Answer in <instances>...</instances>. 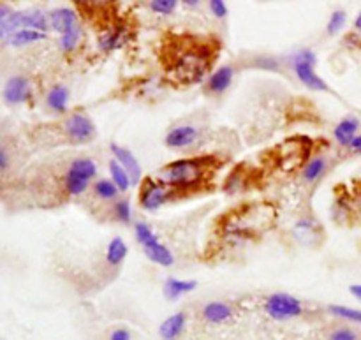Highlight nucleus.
<instances>
[{
    "instance_id": "obj_1",
    "label": "nucleus",
    "mask_w": 361,
    "mask_h": 340,
    "mask_svg": "<svg viewBox=\"0 0 361 340\" xmlns=\"http://www.w3.org/2000/svg\"><path fill=\"white\" fill-rule=\"evenodd\" d=\"M214 59L215 53H212L210 44L196 41L194 37H180L168 46L164 63L168 73L180 83H196L203 80Z\"/></svg>"
},
{
    "instance_id": "obj_2",
    "label": "nucleus",
    "mask_w": 361,
    "mask_h": 340,
    "mask_svg": "<svg viewBox=\"0 0 361 340\" xmlns=\"http://www.w3.org/2000/svg\"><path fill=\"white\" fill-rule=\"evenodd\" d=\"M49 27H51L49 16L42 14L41 11H11L7 6H0V37L4 41L21 28H30V30H39L46 34Z\"/></svg>"
},
{
    "instance_id": "obj_3",
    "label": "nucleus",
    "mask_w": 361,
    "mask_h": 340,
    "mask_svg": "<svg viewBox=\"0 0 361 340\" xmlns=\"http://www.w3.org/2000/svg\"><path fill=\"white\" fill-rule=\"evenodd\" d=\"M201 173H203V169H201V164L197 161H178L171 162L164 169H161L159 176L168 186L187 187L196 183L200 180Z\"/></svg>"
},
{
    "instance_id": "obj_4",
    "label": "nucleus",
    "mask_w": 361,
    "mask_h": 340,
    "mask_svg": "<svg viewBox=\"0 0 361 340\" xmlns=\"http://www.w3.org/2000/svg\"><path fill=\"white\" fill-rule=\"evenodd\" d=\"M97 173V166L92 159H76L66 175V189L71 196H80L87 190L88 183Z\"/></svg>"
},
{
    "instance_id": "obj_5",
    "label": "nucleus",
    "mask_w": 361,
    "mask_h": 340,
    "mask_svg": "<svg viewBox=\"0 0 361 340\" xmlns=\"http://www.w3.org/2000/svg\"><path fill=\"white\" fill-rule=\"evenodd\" d=\"M267 314L275 321H288L302 314L303 305L298 298L286 293H275L267 300Z\"/></svg>"
},
{
    "instance_id": "obj_6",
    "label": "nucleus",
    "mask_w": 361,
    "mask_h": 340,
    "mask_svg": "<svg viewBox=\"0 0 361 340\" xmlns=\"http://www.w3.org/2000/svg\"><path fill=\"white\" fill-rule=\"evenodd\" d=\"M314 66H316V55L310 49H303L296 55L295 71L300 81L312 90H328V85L317 76Z\"/></svg>"
},
{
    "instance_id": "obj_7",
    "label": "nucleus",
    "mask_w": 361,
    "mask_h": 340,
    "mask_svg": "<svg viewBox=\"0 0 361 340\" xmlns=\"http://www.w3.org/2000/svg\"><path fill=\"white\" fill-rule=\"evenodd\" d=\"M66 133L69 134V138L78 143H85V141H90L95 134V126L92 123V120L87 115H76L71 116L66 123Z\"/></svg>"
},
{
    "instance_id": "obj_8",
    "label": "nucleus",
    "mask_w": 361,
    "mask_h": 340,
    "mask_svg": "<svg viewBox=\"0 0 361 340\" xmlns=\"http://www.w3.org/2000/svg\"><path fill=\"white\" fill-rule=\"evenodd\" d=\"M166 198H168V193L162 186L159 183H154L152 180H147L145 186L141 187V193H140V201L143 205L145 210L148 212H154L157 210L161 205H164Z\"/></svg>"
},
{
    "instance_id": "obj_9",
    "label": "nucleus",
    "mask_w": 361,
    "mask_h": 340,
    "mask_svg": "<svg viewBox=\"0 0 361 340\" xmlns=\"http://www.w3.org/2000/svg\"><path fill=\"white\" fill-rule=\"evenodd\" d=\"M30 97V87L23 76H13L7 80L6 88H4V99L9 104H21Z\"/></svg>"
},
{
    "instance_id": "obj_10",
    "label": "nucleus",
    "mask_w": 361,
    "mask_h": 340,
    "mask_svg": "<svg viewBox=\"0 0 361 340\" xmlns=\"http://www.w3.org/2000/svg\"><path fill=\"white\" fill-rule=\"evenodd\" d=\"M111 152L115 154V159L120 162V166L126 169L127 175L130 176V182H133V186H137L141 180V168H140V164H137V159L133 155V152L127 150V148L118 147V145H115V143L111 145Z\"/></svg>"
},
{
    "instance_id": "obj_11",
    "label": "nucleus",
    "mask_w": 361,
    "mask_h": 340,
    "mask_svg": "<svg viewBox=\"0 0 361 340\" xmlns=\"http://www.w3.org/2000/svg\"><path fill=\"white\" fill-rule=\"evenodd\" d=\"M197 138V129L192 126H180L166 134V145L173 148H183L194 143Z\"/></svg>"
},
{
    "instance_id": "obj_12",
    "label": "nucleus",
    "mask_w": 361,
    "mask_h": 340,
    "mask_svg": "<svg viewBox=\"0 0 361 340\" xmlns=\"http://www.w3.org/2000/svg\"><path fill=\"white\" fill-rule=\"evenodd\" d=\"M187 323V314L185 312H176L169 316L164 323L159 328V335L162 340H176L185 330Z\"/></svg>"
},
{
    "instance_id": "obj_13",
    "label": "nucleus",
    "mask_w": 361,
    "mask_h": 340,
    "mask_svg": "<svg viewBox=\"0 0 361 340\" xmlns=\"http://www.w3.org/2000/svg\"><path fill=\"white\" fill-rule=\"evenodd\" d=\"M49 25H51L53 30H56L59 34H66L71 28L78 27L76 25V14L73 13L67 7H60V9H55L49 13Z\"/></svg>"
},
{
    "instance_id": "obj_14",
    "label": "nucleus",
    "mask_w": 361,
    "mask_h": 340,
    "mask_svg": "<svg viewBox=\"0 0 361 340\" xmlns=\"http://www.w3.org/2000/svg\"><path fill=\"white\" fill-rule=\"evenodd\" d=\"M203 317L208 321V323L221 324V323H226V321L231 320L233 310H231V307L226 305V303H222V302H210L204 305Z\"/></svg>"
},
{
    "instance_id": "obj_15",
    "label": "nucleus",
    "mask_w": 361,
    "mask_h": 340,
    "mask_svg": "<svg viewBox=\"0 0 361 340\" xmlns=\"http://www.w3.org/2000/svg\"><path fill=\"white\" fill-rule=\"evenodd\" d=\"M360 129V120L356 116H348V119L342 120L337 127H335V138L338 140V143L349 145L353 143V140L356 138V130Z\"/></svg>"
},
{
    "instance_id": "obj_16",
    "label": "nucleus",
    "mask_w": 361,
    "mask_h": 340,
    "mask_svg": "<svg viewBox=\"0 0 361 340\" xmlns=\"http://www.w3.org/2000/svg\"><path fill=\"white\" fill-rule=\"evenodd\" d=\"M197 288L196 281H180V279H168L164 286V295L168 300H176L182 295L194 291Z\"/></svg>"
},
{
    "instance_id": "obj_17",
    "label": "nucleus",
    "mask_w": 361,
    "mask_h": 340,
    "mask_svg": "<svg viewBox=\"0 0 361 340\" xmlns=\"http://www.w3.org/2000/svg\"><path fill=\"white\" fill-rule=\"evenodd\" d=\"M233 76H235L233 67L229 66L221 67V69L215 71V73L210 76V80H208V88H210L212 92L221 94V92H224L226 88H229V85H231L233 81Z\"/></svg>"
},
{
    "instance_id": "obj_18",
    "label": "nucleus",
    "mask_w": 361,
    "mask_h": 340,
    "mask_svg": "<svg viewBox=\"0 0 361 340\" xmlns=\"http://www.w3.org/2000/svg\"><path fill=\"white\" fill-rule=\"evenodd\" d=\"M42 39H46L44 32L30 30V28H21V30L11 34L9 37L6 39V42L11 46H16V48H21V46H27V44H32V42L42 41Z\"/></svg>"
},
{
    "instance_id": "obj_19",
    "label": "nucleus",
    "mask_w": 361,
    "mask_h": 340,
    "mask_svg": "<svg viewBox=\"0 0 361 340\" xmlns=\"http://www.w3.org/2000/svg\"><path fill=\"white\" fill-rule=\"evenodd\" d=\"M46 102H48V106L53 109V111L56 113L66 111L67 102H69V90H67L66 87H62V85L53 87L51 90H49L48 97H46Z\"/></svg>"
},
{
    "instance_id": "obj_20",
    "label": "nucleus",
    "mask_w": 361,
    "mask_h": 340,
    "mask_svg": "<svg viewBox=\"0 0 361 340\" xmlns=\"http://www.w3.org/2000/svg\"><path fill=\"white\" fill-rule=\"evenodd\" d=\"M127 256V245L123 243V240L120 236L113 238L109 242L108 250H106V260L109 265H120Z\"/></svg>"
},
{
    "instance_id": "obj_21",
    "label": "nucleus",
    "mask_w": 361,
    "mask_h": 340,
    "mask_svg": "<svg viewBox=\"0 0 361 340\" xmlns=\"http://www.w3.org/2000/svg\"><path fill=\"white\" fill-rule=\"evenodd\" d=\"M145 254L148 256V260L161 265V267H171L173 261H175L173 260V254L169 253V249H166L162 243H157V245L154 247H148V249H145Z\"/></svg>"
},
{
    "instance_id": "obj_22",
    "label": "nucleus",
    "mask_w": 361,
    "mask_h": 340,
    "mask_svg": "<svg viewBox=\"0 0 361 340\" xmlns=\"http://www.w3.org/2000/svg\"><path fill=\"white\" fill-rule=\"evenodd\" d=\"M109 173H111V178H113V182H115V186L118 187L120 190H123V193H126V190L133 186V182H130V176L127 175V171L122 168V166H120V162L116 161V159L109 161Z\"/></svg>"
},
{
    "instance_id": "obj_23",
    "label": "nucleus",
    "mask_w": 361,
    "mask_h": 340,
    "mask_svg": "<svg viewBox=\"0 0 361 340\" xmlns=\"http://www.w3.org/2000/svg\"><path fill=\"white\" fill-rule=\"evenodd\" d=\"M134 231H136V238L137 242L143 245V249H148V247H154L157 245V243H161V240L155 236V233L152 231L150 226H148L147 222H137Z\"/></svg>"
},
{
    "instance_id": "obj_24",
    "label": "nucleus",
    "mask_w": 361,
    "mask_h": 340,
    "mask_svg": "<svg viewBox=\"0 0 361 340\" xmlns=\"http://www.w3.org/2000/svg\"><path fill=\"white\" fill-rule=\"evenodd\" d=\"M123 41H126V28L115 27L113 30L106 32V34L102 35L101 46L102 49H113V48H118Z\"/></svg>"
},
{
    "instance_id": "obj_25",
    "label": "nucleus",
    "mask_w": 361,
    "mask_h": 340,
    "mask_svg": "<svg viewBox=\"0 0 361 340\" xmlns=\"http://www.w3.org/2000/svg\"><path fill=\"white\" fill-rule=\"evenodd\" d=\"M118 187L115 186V182L113 180H99L97 183H95V194H97L99 198H102V200H115L116 196H118Z\"/></svg>"
},
{
    "instance_id": "obj_26",
    "label": "nucleus",
    "mask_w": 361,
    "mask_h": 340,
    "mask_svg": "<svg viewBox=\"0 0 361 340\" xmlns=\"http://www.w3.org/2000/svg\"><path fill=\"white\" fill-rule=\"evenodd\" d=\"M324 169H326V162H324V159L316 157L307 164L305 171H303V176H305V180H309V182H314V180H317L321 175H323Z\"/></svg>"
},
{
    "instance_id": "obj_27",
    "label": "nucleus",
    "mask_w": 361,
    "mask_h": 340,
    "mask_svg": "<svg viewBox=\"0 0 361 340\" xmlns=\"http://www.w3.org/2000/svg\"><path fill=\"white\" fill-rule=\"evenodd\" d=\"M328 309H330L331 314L342 317V320H348V321H353V323L361 324V310L360 309H351V307H344V305H330Z\"/></svg>"
},
{
    "instance_id": "obj_28",
    "label": "nucleus",
    "mask_w": 361,
    "mask_h": 340,
    "mask_svg": "<svg viewBox=\"0 0 361 340\" xmlns=\"http://www.w3.org/2000/svg\"><path fill=\"white\" fill-rule=\"evenodd\" d=\"M81 37V28L80 27H74L71 28L69 32H66V34L62 35V48L66 49V51H69V49H74V46L78 44V41H80Z\"/></svg>"
},
{
    "instance_id": "obj_29",
    "label": "nucleus",
    "mask_w": 361,
    "mask_h": 340,
    "mask_svg": "<svg viewBox=\"0 0 361 340\" xmlns=\"http://www.w3.org/2000/svg\"><path fill=\"white\" fill-rule=\"evenodd\" d=\"M176 6H178L176 0H154V2H150L152 11H155V13L159 14L173 13V11L176 9Z\"/></svg>"
},
{
    "instance_id": "obj_30",
    "label": "nucleus",
    "mask_w": 361,
    "mask_h": 340,
    "mask_svg": "<svg viewBox=\"0 0 361 340\" xmlns=\"http://www.w3.org/2000/svg\"><path fill=\"white\" fill-rule=\"evenodd\" d=\"M345 23V13L344 11H335L330 18V23H328V32L335 34V32L341 30Z\"/></svg>"
},
{
    "instance_id": "obj_31",
    "label": "nucleus",
    "mask_w": 361,
    "mask_h": 340,
    "mask_svg": "<svg viewBox=\"0 0 361 340\" xmlns=\"http://www.w3.org/2000/svg\"><path fill=\"white\" fill-rule=\"evenodd\" d=\"M115 214H116V217H118L122 222H129L130 221V205H129V201H127V200L116 201Z\"/></svg>"
},
{
    "instance_id": "obj_32",
    "label": "nucleus",
    "mask_w": 361,
    "mask_h": 340,
    "mask_svg": "<svg viewBox=\"0 0 361 340\" xmlns=\"http://www.w3.org/2000/svg\"><path fill=\"white\" fill-rule=\"evenodd\" d=\"M330 340H358V334H356L355 330H351V328H337L335 332H331L330 335Z\"/></svg>"
},
{
    "instance_id": "obj_33",
    "label": "nucleus",
    "mask_w": 361,
    "mask_h": 340,
    "mask_svg": "<svg viewBox=\"0 0 361 340\" xmlns=\"http://www.w3.org/2000/svg\"><path fill=\"white\" fill-rule=\"evenodd\" d=\"M210 9H212V13H214L217 18L228 16V7H226V4L221 2V0H212Z\"/></svg>"
},
{
    "instance_id": "obj_34",
    "label": "nucleus",
    "mask_w": 361,
    "mask_h": 340,
    "mask_svg": "<svg viewBox=\"0 0 361 340\" xmlns=\"http://www.w3.org/2000/svg\"><path fill=\"white\" fill-rule=\"evenodd\" d=\"M108 340H130V332L126 330V328H118V330L109 335Z\"/></svg>"
},
{
    "instance_id": "obj_35",
    "label": "nucleus",
    "mask_w": 361,
    "mask_h": 340,
    "mask_svg": "<svg viewBox=\"0 0 361 340\" xmlns=\"http://www.w3.org/2000/svg\"><path fill=\"white\" fill-rule=\"evenodd\" d=\"M7 161H9V159H7V152L6 148H2V150H0V169H2V171L7 169Z\"/></svg>"
},
{
    "instance_id": "obj_36",
    "label": "nucleus",
    "mask_w": 361,
    "mask_h": 340,
    "mask_svg": "<svg viewBox=\"0 0 361 340\" xmlns=\"http://www.w3.org/2000/svg\"><path fill=\"white\" fill-rule=\"evenodd\" d=\"M349 147H351V150L356 152V154H361V134L353 140V143L349 145Z\"/></svg>"
},
{
    "instance_id": "obj_37",
    "label": "nucleus",
    "mask_w": 361,
    "mask_h": 340,
    "mask_svg": "<svg viewBox=\"0 0 361 340\" xmlns=\"http://www.w3.org/2000/svg\"><path fill=\"white\" fill-rule=\"evenodd\" d=\"M349 291H351L353 296H356V298L361 300V284L351 286V288H349Z\"/></svg>"
},
{
    "instance_id": "obj_38",
    "label": "nucleus",
    "mask_w": 361,
    "mask_h": 340,
    "mask_svg": "<svg viewBox=\"0 0 361 340\" xmlns=\"http://www.w3.org/2000/svg\"><path fill=\"white\" fill-rule=\"evenodd\" d=\"M355 27L358 28V30H361V13L358 14V18H356V21H355Z\"/></svg>"
},
{
    "instance_id": "obj_39",
    "label": "nucleus",
    "mask_w": 361,
    "mask_h": 340,
    "mask_svg": "<svg viewBox=\"0 0 361 340\" xmlns=\"http://www.w3.org/2000/svg\"><path fill=\"white\" fill-rule=\"evenodd\" d=\"M183 4H187V6H189V7H196L200 2H196V0H185V2H183Z\"/></svg>"
}]
</instances>
